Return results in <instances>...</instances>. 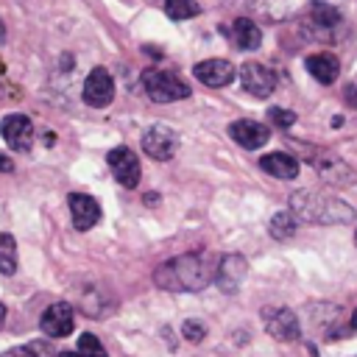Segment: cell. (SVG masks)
I'll use <instances>...</instances> for the list:
<instances>
[{
  "label": "cell",
  "instance_id": "obj_7",
  "mask_svg": "<svg viewBox=\"0 0 357 357\" xmlns=\"http://www.w3.org/2000/svg\"><path fill=\"white\" fill-rule=\"evenodd\" d=\"M240 84L254 98H268L276 89V75L265 64H259V61H245L240 67Z\"/></svg>",
  "mask_w": 357,
  "mask_h": 357
},
{
  "label": "cell",
  "instance_id": "obj_29",
  "mask_svg": "<svg viewBox=\"0 0 357 357\" xmlns=\"http://www.w3.org/2000/svg\"><path fill=\"white\" fill-rule=\"evenodd\" d=\"M59 357H81L78 351H64V354H59Z\"/></svg>",
  "mask_w": 357,
  "mask_h": 357
},
{
  "label": "cell",
  "instance_id": "obj_18",
  "mask_svg": "<svg viewBox=\"0 0 357 357\" xmlns=\"http://www.w3.org/2000/svg\"><path fill=\"white\" fill-rule=\"evenodd\" d=\"M231 39H234V45L243 47V50H257L259 42H262V31L257 28V22L240 17V20H234V25H231Z\"/></svg>",
  "mask_w": 357,
  "mask_h": 357
},
{
  "label": "cell",
  "instance_id": "obj_5",
  "mask_svg": "<svg viewBox=\"0 0 357 357\" xmlns=\"http://www.w3.org/2000/svg\"><path fill=\"white\" fill-rule=\"evenodd\" d=\"M106 162H109V167H112L114 178H117L123 187L134 190V187L139 184V173H142V167H139V159L134 156V151H131V148H126V145L112 148V151H109V156H106Z\"/></svg>",
  "mask_w": 357,
  "mask_h": 357
},
{
  "label": "cell",
  "instance_id": "obj_1",
  "mask_svg": "<svg viewBox=\"0 0 357 357\" xmlns=\"http://www.w3.org/2000/svg\"><path fill=\"white\" fill-rule=\"evenodd\" d=\"M215 268L206 254H181L156 268L153 279L165 290H201L212 282Z\"/></svg>",
  "mask_w": 357,
  "mask_h": 357
},
{
  "label": "cell",
  "instance_id": "obj_19",
  "mask_svg": "<svg viewBox=\"0 0 357 357\" xmlns=\"http://www.w3.org/2000/svg\"><path fill=\"white\" fill-rule=\"evenodd\" d=\"M17 271V243L11 234L0 231V273L11 276Z\"/></svg>",
  "mask_w": 357,
  "mask_h": 357
},
{
  "label": "cell",
  "instance_id": "obj_3",
  "mask_svg": "<svg viewBox=\"0 0 357 357\" xmlns=\"http://www.w3.org/2000/svg\"><path fill=\"white\" fill-rule=\"evenodd\" d=\"M142 89L153 103H173L190 95L187 81H181L176 73H167V70H145Z\"/></svg>",
  "mask_w": 357,
  "mask_h": 357
},
{
  "label": "cell",
  "instance_id": "obj_27",
  "mask_svg": "<svg viewBox=\"0 0 357 357\" xmlns=\"http://www.w3.org/2000/svg\"><path fill=\"white\" fill-rule=\"evenodd\" d=\"M346 100H349L351 106H357V81L349 84V89H346Z\"/></svg>",
  "mask_w": 357,
  "mask_h": 357
},
{
  "label": "cell",
  "instance_id": "obj_25",
  "mask_svg": "<svg viewBox=\"0 0 357 357\" xmlns=\"http://www.w3.org/2000/svg\"><path fill=\"white\" fill-rule=\"evenodd\" d=\"M268 117H271V123L279 126V128H290V126L296 123V114L287 112V109H279V106H273V109L268 112Z\"/></svg>",
  "mask_w": 357,
  "mask_h": 357
},
{
  "label": "cell",
  "instance_id": "obj_30",
  "mask_svg": "<svg viewBox=\"0 0 357 357\" xmlns=\"http://www.w3.org/2000/svg\"><path fill=\"white\" fill-rule=\"evenodd\" d=\"M3 318H6V307H3V301H0V324H3Z\"/></svg>",
  "mask_w": 357,
  "mask_h": 357
},
{
  "label": "cell",
  "instance_id": "obj_2",
  "mask_svg": "<svg viewBox=\"0 0 357 357\" xmlns=\"http://www.w3.org/2000/svg\"><path fill=\"white\" fill-rule=\"evenodd\" d=\"M290 209L296 215V220H307V223H346L354 218V209L337 198L321 195L315 190H298L290 195Z\"/></svg>",
  "mask_w": 357,
  "mask_h": 357
},
{
  "label": "cell",
  "instance_id": "obj_20",
  "mask_svg": "<svg viewBox=\"0 0 357 357\" xmlns=\"http://www.w3.org/2000/svg\"><path fill=\"white\" fill-rule=\"evenodd\" d=\"M296 215L293 212H276L273 218H271V223H268V229H271V234L276 237V240H287V237H293L296 234Z\"/></svg>",
  "mask_w": 357,
  "mask_h": 357
},
{
  "label": "cell",
  "instance_id": "obj_11",
  "mask_svg": "<svg viewBox=\"0 0 357 357\" xmlns=\"http://www.w3.org/2000/svg\"><path fill=\"white\" fill-rule=\"evenodd\" d=\"M39 326H42V332L47 335V337H67L70 332H73V307L67 304V301H56V304H50L45 312H42V318H39Z\"/></svg>",
  "mask_w": 357,
  "mask_h": 357
},
{
  "label": "cell",
  "instance_id": "obj_13",
  "mask_svg": "<svg viewBox=\"0 0 357 357\" xmlns=\"http://www.w3.org/2000/svg\"><path fill=\"white\" fill-rule=\"evenodd\" d=\"M229 134H231V139H234L237 145H243L245 151H257V148H262V145L271 139L268 126H262V123H257V120H234V123L229 126Z\"/></svg>",
  "mask_w": 357,
  "mask_h": 357
},
{
  "label": "cell",
  "instance_id": "obj_22",
  "mask_svg": "<svg viewBox=\"0 0 357 357\" xmlns=\"http://www.w3.org/2000/svg\"><path fill=\"white\" fill-rule=\"evenodd\" d=\"M310 17H312L315 25H326V28H332V25L340 22V14L332 6H326V3H312L310 6Z\"/></svg>",
  "mask_w": 357,
  "mask_h": 357
},
{
  "label": "cell",
  "instance_id": "obj_28",
  "mask_svg": "<svg viewBox=\"0 0 357 357\" xmlns=\"http://www.w3.org/2000/svg\"><path fill=\"white\" fill-rule=\"evenodd\" d=\"M0 170H3V173H11V170H14V162H11L8 156H3V153H0Z\"/></svg>",
  "mask_w": 357,
  "mask_h": 357
},
{
  "label": "cell",
  "instance_id": "obj_4",
  "mask_svg": "<svg viewBox=\"0 0 357 357\" xmlns=\"http://www.w3.org/2000/svg\"><path fill=\"white\" fill-rule=\"evenodd\" d=\"M310 165L324 176V181L335 184V187H346V184H354V170L340 159L335 156L332 151H312V156H307Z\"/></svg>",
  "mask_w": 357,
  "mask_h": 357
},
{
  "label": "cell",
  "instance_id": "obj_26",
  "mask_svg": "<svg viewBox=\"0 0 357 357\" xmlns=\"http://www.w3.org/2000/svg\"><path fill=\"white\" fill-rule=\"evenodd\" d=\"M181 335L195 343V340H201V337L206 335V329H204V324H198V321H184V324H181Z\"/></svg>",
  "mask_w": 357,
  "mask_h": 357
},
{
  "label": "cell",
  "instance_id": "obj_24",
  "mask_svg": "<svg viewBox=\"0 0 357 357\" xmlns=\"http://www.w3.org/2000/svg\"><path fill=\"white\" fill-rule=\"evenodd\" d=\"M17 357H56V351H53V346L47 340H31L28 346L20 349Z\"/></svg>",
  "mask_w": 357,
  "mask_h": 357
},
{
  "label": "cell",
  "instance_id": "obj_12",
  "mask_svg": "<svg viewBox=\"0 0 357 357\" xmlns=\"http://www.w3.org/2000/svg\"><path fill=\"white\" fill-rule=\"evenodd\" d=\"M67 204H70L73 226H75L78 231H86V229H92V226L100 220V204H98L92 195L73 192V195H67Z\"/></svg>",
  "mask_w": 357,
  "mask_h": 357
},
{
  "label": "cell",
  "instance_id": "obj_9",
  "mask_svg": "<svg viewBox=\"0 0 357 357\" xmlns=\"http://www.w3.org/2000/svg\"><path fill=\"white\" fill-rule=\"evenodd\" d=\"M112 98H114V81H112L109 70L95 67L84 81V100L95 109H103V106L112 103Z\"/></svg>",
  "mask_w": 357,
  "mask_h": 357
},
{
  "label": "cell",
  "instance_id": "obj_16",
  "mask_svg": "<svg viewBox=\"0 0 357 357\" xmlns=\"http://www.w3.org/2000/svg\"><path fill=\"white\" fill-rule=\"evenodd\" d=\"M304 64H307L310 75L321 84H335L337 75H340V61L332 53H312V56H307Z\"/></svg>",
  "mask_w": 357,
  "mask_h": 357
},
{
  "label": "cell",
  "instance_id": "obj_15",
  "mask_svg": "<svg viewBox=\"0 0 357 357\" xmlns=\"http://www.w3.org/2000/svg\"><path fill=\"white\" fill-rule=\"evenodd\" d=\"M243 276H245V259H243L240 254H226V257L220 259L218 271H215V279H218V284H220L226 293H234V290L240 287Z\"/></svg>",
  "mask_w": 357,
  "mask_h": 357
},
{
  "label": "cell",
  "instance_id": "obj_17",
  "mask_svg": "<svg viewBox=\"0 0 357 357\" xmlns=\"http://www.w3.org/2000/svg\"><path fill=\"white\" fill-rule=\"evenodd\" d=\"M259 167L265 173H271L273 178H296L298 176V159L290 156V153H282V151H273V153H265L259 159Z\"/></svg>",
  "mask_w": 357,
  "mask_h": 357
},
{
  "label": "cell",
  "instance_id": "obj_14",
  "mask_svg": "<svg viewBox=\"0 0 357 357\" xmlns=\"http://www.w3.org/2000/svg\"><path fill=\"white\" fill-rule=\"evenodd\" d=\"M192 75L206 86H226L234 78V64L226 59H206L192 67Z\"/></svg>",
  "mask_w": 357,
  "mask_h": 357
},
{
  "label": "cell",
  "instance_id": "obj_6",
  "mask_svg": "<svg viewBox=\"0 0 357 357\" xmlns=\"http://www.w3.org/2000/svg\"><path fill=\"white\" fill-rule=\"evenodd\" d=\"M0 134H3L6 145L11 151H17V153L31 151V145H33V123L25 114H8V117H3Z\"/></svg>",
  "mask_w": 357,
  "mask_h": 357
},
{
  "label": "cell",
  "instance_id": "obj_31",
  "mask_svg": "<svg viewBox=\"0 0 357 357\" xmlns=\"http://www.w3.org/2000/svg\"><path fill=\"white\" fill-rule=\"evenodd\" d=\"M354 243H357V231H354Z\"/></svg>",
  "mask_w": 357,
  "mask_h": 357
},
{
  "label": "cell",
  "instance_id": "obj_8",
  "mask_svg": "<svg viewBox=\"0 0 357 357\" xmlns=\"http://www.w3.org/2000/svg\"><path fill=\"white\" fill-rule=\"evenodd\" d=\"M178 148V137L173 128L167 126H151L145 134H142V151L159 162H167Z\"/></svg>",
  "mask_w": 357,
  "mask_h": 357
},
{
  "label": "cell",
  "instance_id": "obj_10",
  "mask_svg": "<svg viewBox=\"0 0 357 357\" xmlns=\"http://www.w3.org/2000/svg\"><path fill=\"white\" fill-rule=\"evenodd\" d=\"M265 318V329L268 335H273L276 340H296L301 335V326H298V318L293 310L287 307H271L262 312Z\"/></svg>",
  "mask_w": 357,
  "mask_h": 357
},
{
  "label": "cell",
  "instance_id": "obj_21",
  "mask_svg": "<svg viewBox=\"0 0 357 357\" xmlns=\"http://www.w3.org/2000/svg\"><path fill=\"white\" fill-rule=\"evenodd\" d=\"M198 3L195 0H165V14L170 20H187V17H198Z\"/></svg>",
  "mask_w": 357,
  "mask_h": 357
},
{
  "label": "cell",
  "instance_id": "obj_23",
  "mask_svg": "<svg viewBox=\"0 0 357 357\" xmlns=\"http://www.w3.org/2000/svg\"><path fill=\"white\" fill-rule=\"evenodd\" d=\"M78 354H81V357H109L106 349L100 346V340H98L95 335H89V332H84V335L78 337Z\"/></svg>",
  "mask_w": 357,
  "mask_h": 357
}]
</instances>
